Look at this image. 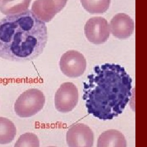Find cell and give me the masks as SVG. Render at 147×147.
Returning a JSON list of instances; mask_svg holds the SVG:
<instances>
[{"label":"cell","instance_id":"obj_1","mask_svg":"<svg viewBox=\"0 0 147 147\" xmlns=\"http://www.w3.org/2000/svg\"><path fill=\"white\" fill-rule=\"evenodd\" d=\"M83 83V99L89 114L110 120L121 114L131 97L132 79L117 64L96 65Z\"/></svg>","mask_w":147,"mask_h":147},{"label":"cell","instance_id":"obj_2","mask_svg":"<svg viewBox=\"0 0 147 147\" xmlns=\"http://www.w3.org/2000/svg\"><path fill=\"white\" fill-rule=\"evenodd\" d=\"M48 40L45 22L30 10L0 20V57L26 61L40 55Z\"/></svg>","mask_w":147,"mask_h":147},{"label":"cell","instance_id":"obj_3","mask_svg":"<svg viewBox=\"0 0 147 147\" xmlns=\"http://www.w3.org/2000/svg\"><path fill=\"white\" fill-rule=\"evenodd\" d=\"M45 102V97L41 90L30 88L23 92L17 99L14 111L20 117H30L41 110Z\"/></svg>","mask_w":147,"mask_h":147},{"label":"cell","instance_id":"obj_4","mask_svg":"<svg viewBox=\"0 0 147 147\" xmlns=\"http://www.w3.org/2000/svg\"><path fill=\"white\" fill-rule=\"evenodd\" d=\"M86 64L83 55L75 50L65 52L59 61L61 71L69 78H77L82 75L86 70Z\"/></svg>","mask_w":147,"mask_h":147},{"label":"cell","instance_id":"obj_5","mask_svg":"<svg viewBox=\"0 0 147 147\" xmlns=\"http://www.w3.org/2000/svg\"><path fill=\"white\" fill-rule=\"evenodd\" d=\"M79 99L76 86L71 82L62 83L55 95V106L61 113L72 111L77 105Z\"/></svg>","mask_w":147,"mask_h":147},{"label":"cell","instance_id":"obj_6","mask_svg":"<svg viewBox=\"0 0 147 147\" xmlns=\"http://www.w3.org/2000/svg\"><path fill=\"white\" fill-rule=\"evenodd\" d=\"M84 30L87 40L94 44L105 43L110 35L108 22L102 17H93L88 19L84 25Z\"/></svg>","mask_w":147,"mask_h":147},{"label":"cell","instance_id":"obj_7","mask_svg":"<svg viewBox=\"0 0 147 147\" xmlns=\"http://www.w3.org/2000/svg\"><path fill=\"white\" fill-rule=\"evenodd\" d=\"M94 141L92 130L84 123H78L71 125L66 134V141L70 147H91Z\"/></svg>","mask_w":147,"mask_h":147},{"label":"cell","instance_id":"obj_8","mask_svg":"<svg viewBox=\"0 0 147 147\" xmlns=\"http://www.w3.org/2000/svg\"><path fill=\"white\" fill-rule=\"evenodd\" d=\"M68 0H36L31 11L40 21L48 22L65 6Z\"/></svg>","mask_w":147,"mask_h":147},{"label":"cell","instance_id":"obj_9","mask_svg":"<svg viewBox=\"0 0 147 147\" xmlns=\"http://www.w3.org/2000/svg\"><path fill=\"white\" fill-rule=\"evenodd\" d=\"M109 29L111 33L116 38L125 39L133 34L134 23L129 15L123 13H118L111 18Z\"/></svg>","mask_w":147,"mask_h":147},{"label":"cell","instance_id":"obj_10","mask_svg":"<svg viewBox=\"0 0 147 147\" xmlns=\"http://www.w3.org/2000/svg\"><path fill=\"white\" fill-rule=\"evenodd\" d=\"M127 142L123 134L115 129L103 131L97 141L98 147H126Z\"/></svg>","mask_w":147,"mask_h":147},{"label":"cell","instance_id":"obj_11","mask_svg":"<svg viewBox=\"0 0 147 147\" xmlns=\"http://www.w3.org/2000/svg\"><path fill=\"white\" fill-rule=\"evenodd\" d=\"M31 0H0V11L10 16L20 14L28 9Z\"/></svg>","mask_w":147,"mask_h":147},{"label":"cell","instance_id":"obj_12","mask_svg":"<svg viewBox=\"0 0 147 147\" xmlns=\"http://www.w3.org/2000/svg\"><path fill=\"white\" fill-rule=\"evenodd\" d=\"M16 127L12 121L0 117V144L11 142L16 135Z\"/></svg>","mask_w":147,"mask_h":147},{"label":"cell","instance_id":"obj_13","mask_svg":"<svg viewBox=\"0 0 147 147\" xmlns=\"http://www.w3.org/2000/svg\"><path fill=\"white\" fill-rule=\"evenodd\" d=\"M111 0H80L83 8L91 14H102L109 7Z\"/></svg>","mask_w":147,"mask_h":147},{"label":"cell","instance_id":"obj_14","mask_svg":"<svg viewBox=\"0 0 147 147\" xmlns=\"http://www.w3.org/2000/svg\"><path fill=\"white\" fill-rule=\"evenodd\" d=\"M15 147H39L40 141L37 136L32 133H25L20 136Z\"/></svg>","mask_w":147,"mask_h":147}]
</instances>
